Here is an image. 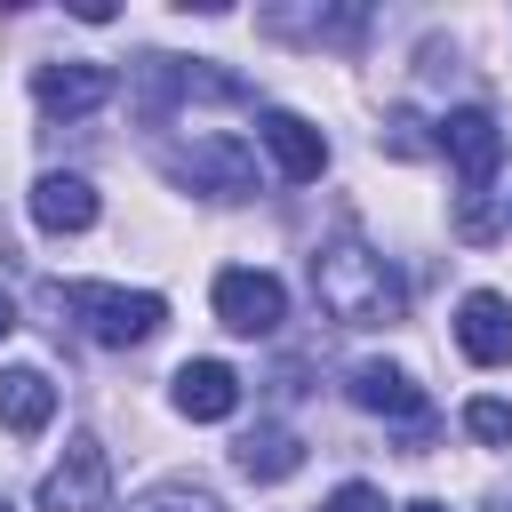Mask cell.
<instances>
[{"label":"cell","mask_w":512,"mask_h":512,"mask_svg":"<svg viewBox=\"0 0 512 512\" xmlns=\"http://www.w3.org/2000/svg\"><path fill=\"white\" fill-rule=\"evenodd\" d=\"M112 88H120V80H112V64H96V56H64V64H40V72H32V104H40L48 120H80V112H96Z\"/></svg>","instance_id":"8"},{"label":"cell","mask_w":512,"mask_h":512,"mask_svg":"<svg viewBox=\"0 0 512 512\" xmlns=\"http://www.w3.org/2000/svg\"><path fill=\"white\" fill-rule=\"evenodd\" d=\"M264 32H288V40H336V48H352V40L368 32V8H312V16L272 8V16H264Z\"/></svg>","instance_id":"15"},{"label":"cell","mask_w":512,"mask_h":512,"mask_svg":"<svg viewBox=\"0 0 512 512\" xmlns=\"http://www.w3.org/2000/svg\"><path fill=\"white\" fill-rule=\"evenodd\" d=\"M0 512H16V504H8V496H0Z\"/></svg>","instance_id":"24"},{"label":"cell","mask_w":512,"mask_h":512,"mask_svg":"<svg viewBox=\"0 0 512 512\" xmlns=\"http://www.w3.org/2000/svg\"><path fill=\"white\" fill-rule=\"evenodd\" d=\"M48 304H56L88 344H112V352L152 344V336H160V320H168V304H160L152 288H112V280H56V288H48Z\"/></svg>","instance_id":"2"},{"label":"cell","mask_w":512,"mask_h":512,"mask_svg":"<svg viewBox=\"0 0 512 512\" xmlns=\"http://www.w3.org/2000/svg\"><path fill=\"white\" fill-rule=\"evenodd\" d=\"M416 128H424L416 112H392V120H384V144H392L400 160H416V152H424V136H416Z\"/></svg>","instance_id":"18"},{"label":"cell","mask_w":512,"mask_h":512,"mask_svg":"<svg viewBox=\"0 0 512 512\" xmlns=\"http://www.w3.org/2000/svg\"><path fill=\"white\" fill-rule=\"evenodd\" d=\"M400 512H448V504H440V496H416V504H400Z\"/></svg>","instance_id":"21"},{"label":"cell","mask_w":512,"mask_h":512,"mask_svg":"<svg viewBox=\"0 0 512 512\" xmlns=\"http://www.w3.org/2000/svg\"><path fill=\"white\" fill-rule=\"evenodd\" d=\"M160 168H168L176 184L208 192V200H248V192H256V152H248L240 136H192V144L160 152Z\"/></svg>","instance_id":"4"},{"label":"cell","mask_w":512,"mask_h":512,"mask_svg":"<svg viewBox=\"0 0 512 512\" xmlns=\"http://www.w3.org/2000/svg\"><path fill=\"white\" fill-rule=\"evenodd\" d=\"M344 392H352V408H368V416L400 424V432H408V448H424V440H432V400L416 392V376H408V368H392V360H360V368L344 376Z\"/></svg>","instance_id":"5"},{"label":"cell","mask_w":512,"mask_h":512,"mask_svg":"<svg viewBox=\"0 0 512 512\" xmlns=\"http://www.w3.org/2000/svg\"><path fill=\"white\" fill-rule=\"evenodd\" d=\"M312 296H320V312L344 320V328H392V320L408 312L400 272H392L368 240H352V232L312 256Z\"/></svg>","instance_id":"1"},{"label":"cell","mask_w":512,"mask_h":512,"mask_svg":"<svg viewBox=\"0 0 512 512\" xmlns=\"http://www.w3.org/2000/svg\"><path fill=\"white\" fill-rule=\"evenodd\" d=\"M48 416H56L48 368H0V424H8L16 440H32V432H48Z\"/></svg>","instance_id":"14"},{"label":"cell","mask_w":512,"mask_h":512,"mask_svg":"<svg viewBox=\"0 0 512 512\" xmlns=\"http://www.w3.org/2000/svg\"><path fill=\"white\" fill-rule=\"evenodd\" d=\"M448 160H456V176H464V208H456V232L464 240H496V216H488V184H496V160H504V128L480 112V104H456L448 120H440V136H432Z\"/></svg>","instance_id":"3"},{"label":"cell","mask_w":512,"mask_h":512,"mask_svg":"<svg viewBox=\"0 0 512 512\" xmlns=\"http://www.w3.org/2000/svg\"><path fill=\"white\" fill-rule=\"evenodd\" d=\"M232 464H240V480L272 488V480H288V472L304 464V440H296L288 424H256V432H240V440H232Z\"/></svg>","instance_id":"13"},{"label":"cell","mask_w":512,"mask_h":512,"mask_svg":"<svg viewBox=\"0 0 512 512\" xmlns=\"http://www.w3.org/2000/svg\"><path fill=\"white\" fill-rule=\"evenodd\" d=\"M488 512H512V496H496V504H488Z\"/></svg>","instance_id":"22"},{"label":"cell","mask_w":512,"mask_h":512,"mask_svg":"<svg viewBox=\"0 0 512 512\" xmlns=\"http://www.w3.org/2000/svg\"><path fill=\"white\" fill-rule=\"evenodd\" d=\"M112 504V456L96 448V432H72L64 456L40 472V512H104Z\"/></svg>","instance_id":"6"},{"label":"cell","mask_w":512,"mask_h":512,"mask_svg":"<svg viewBox=\"0 0 512 512\" xmlns=\"http://www.w3.org/2000/svg\"><path fill=\"white\" fill-rule=\"evenodd\" d=\"M504 232H512V192H504Z\"/></svg>","instance_id":"23"},{"label":"cell","mask_w":512,"mask_h":512,"mask_svg":"<svg viewBox=\"0 0 512 512\" xmlns=\"http://www.w3.org/2000/svg\"><path fill=\"white\" fill-rule=\"evenodd\" d=\"M320 512H384V496H376L368 480H344V488H336V496H328Z\"/></svg>","instance_id":"19"},{"label":"cell","mask_w":512,"mask_h":512,"mask_svg":"<svg viewBox=\"0 0 512 512\" xmlns=\"http://www.w3.org/2000/svg\"><path fill=\"white\" fill-rule=\"evenodd\" d=\"M456 352H464L472 368H504V360H512V304H504L496 288H472V296L456 304Z\"/></svg>","instance_id":"10"},{"label":"cell","mask_w":512,"mask_h":512,"mask_svg":"<svg viewBox=\"0 0 512 512\" xmlns=\"http://www.w3.org/2000/svg\"><path fill=\"white\" fill-rule=\"evenodd\" d=\"M8 328H16V296L0 288V336H8Z\"/></svg>","instance_id":"20"},{"label":"cell","mask_w":512,"mask_h":512,"mask_svg":"<svg viewBox=\"0 0 512 512\" xmlns=\"http://www.w3.org/2000/svg\"><path fill=\"white\" fill-rule=\"evenodd\" d=\"M208 304H216V320H224L232 336H272V328L288 320V288H280L272 272H256V264H232V272H216Z\"/></svg>","instance_id":"7"},{"label":"cell","mask_w":512,"mask_h":512,"mask_svg":"<svg viewBox=\"0 0 512 512\" xmlns=\"http://www.w3.org/2000/svg\"><path fill=\"white\" fill-rule=\"evenodd\" d=\"M464 432L480 440V448H512V400H464Z\"/></svg>","instance_id":"16"},{"label":"cell","mask_w":512,"mask_h":512,"mask_svg":"<svg viewBox=\"0 0 512 512\" xmlns=\"http://www.w3.org/2000/svg\"><path fill=\"white\" fill-rule=\"evenodd\" d=\"M256 144L272 152V168H280L288 184H312V176L328 168V136H320L304 112H280V104H272V112H256Z\"/></svg>","instance_id":"9"},{"label":"cell","mask_w":512,"mask_h":512,"mask_svg":"<svg viewBox=\"0 0 512 512\" xmlns=\"http://www.w3.org/2000/svg\"><path fill=\"white\" fill-rule=\"evenodd\" d=\"M232 408H240V376H232L224 360H184V368H176V416L224 424Z\"/></svg>","instance_id":"12"},{"label":"cell","mask_w":512,"mask_h":512,"mask_svg":"<svg viewBox=\"0 0 512 512\" xmlns=\"http://www.w3.org/2000/svg\"><path fill=\"white\" fill-rule=\"evenodd\" d=\"M32 224H40V232H88V224H96V184L72 176V168H48V176L32 184Z\"/></svg>","instance_id":"11"},{"label":"cell","mask_w":512,"mask_h":512,"mask_svg":"<svg viewBox=\"0 0 512 512\" xmlns=\"http://www.w3.org/2000/svg\"><path fill=\"white\" fill-rule=\"evenodd\" d=\"M128 512H224L208 488H192V480H160V488H144Z\"/></svg>","instance_id":"17"}]
</instances>
